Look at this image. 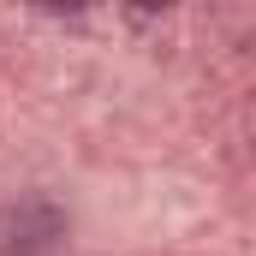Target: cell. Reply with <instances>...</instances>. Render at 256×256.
I'll return each instance as SVG.
<instances>
[]
</instances>
